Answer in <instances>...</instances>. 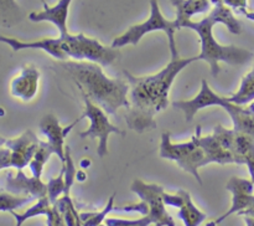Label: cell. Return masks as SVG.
<instances>
[{
    "label": "cell",
    "instance_id": "cell-1",
    "mask_svg": "<svg viewBox=\"0 0 254 226\" xmlns=\"http://www.w3.org/2000/svg\"><path fill=\"white\" fill-rule=\"evenodd\" d=\"M171 60L158 74L136 77L130 72L123 71L130 86L126 122L131 131L138 133L156 128L155 116L168 107L169 92L174 79L189 65L200 61L198 56L180 57L178 49L170 50Z\"/></svg>",
    "mask_w": 254,
    "mask_h": 226
},
{
    "label": "cell",
    "instance_id": "cell-2",
    "mask_svg": "<svg viewBox=\"0 0 254 226\" xmlns=\"http://www.w3.org/2000/svg\"><path fill=\"white\" fill-rule=\"evenodd\" d=\"M213 4L212 9L207 16L198 21L185 20L179 24V29L188 27L197 32L201 42V51L197 55L198 60L206 61L211 67L212 76L217 77L221 71L220 62H226L232 66H241L253 59L252 51L235 45H221L213 36V26L216 24H223L227 26L232 34L240 35L242 32V26L237 17L233 15L232 10L226 6L221 0H211Z\"/></svg>",
    "mask_w": 254,
    "mask_h": 226
},
{
    "label": "cell",
    "instance_id": "cell-3",
    "mask_svg": "<svg viewBox=\"0 0 254 226\" xmlns=\"http://www.w3.org/2000/svg\"><path fill=\"white\" fill-rule=\"evenodd\" d=\"M60 66L73 78L82 94H86L94 104L101 107L108 116H114L119 108L128 109L130 91L128 81L109 78L101 65L89 61H60Z\"/></svg>",
    "mask_w": 254,
    "mask_h": 226
},
{
    "label": "cell",
    "instance_id": "cell-4",
    "mask_svg": "<svg viewBox=\"0 0 254 226\" xmlns=\"http://www.w3.org/2000/svg\"><path fill=\"white\" fill-rule=\"evenodd\" d=\"M212 106H218L227 111L232 119L235 131L254 137V101L247 106L232 103L231 101H228L227 97H222L216 93L208 86L206 79H202L201 82V89L197 96L191 99H186V101L173 102L174 108L180 109L185 114L186 122L192 121L193 117L200 109Z\"/></svg>",
    "mask_w": 254,
    "mask_h": 226
},
{
    "label": "cell",
    "instance_id": "cell-5",
    "mask_svg": "<svg viewBox=\"0 0 254 226\" xmlns=\"http://www.w3.org/2000/svg\"><path fill=\"white\" fill-rule=\"evenodd\" d=\"M159 155L163 159L175 161L183 170L190 173L197 183L202 185L198 169L205 166V151L200 147L195 136L189 142L173 143L170 132H163Z\"/></svg>",
    "mask_w": 254,
    "mask_h": 226
},
{
    "label": "cell",
    "instance_id": "cell-6",
    "mask_svg": "<svg viewBox=\"0 0 254 226\" xmlns=\"http://www.w3.org/2000/svg\"><path fill=\"white\" fill-rule=\"evenodd\" d=\"M176 30H179V27L175 20L165 19L164 15L161 14L158 0H150V16L148 17V20L140 22V24L133 25L126 32L117 36L112 42V47L119 50L121 47L127 46V45H134L135 46L143 39L144 35L153 31H164L168 36L170 50L178 49L175 41Z\"/></svg>",
    "mask_w": 254,
    "mask_h": 226
},
{
    "label": "cell",
    "instance_id": "cell-7",
    "mask_svg": "<svg viewBox=\"0 0 254 226\" xmlns=\"http://www.w3.org/2000/svg\"><path fill=\"white\" fill-rule=\"evenodd\" d=\"M62 49L67 57H71L74 61H89L94 64L108 66L113 65L121 56L118 49L102 45L98 40L87 37L84 34L71 35L61 37Z\"/></svg>",
    "mask_w": 254,
    "mask_h": 226
},
{
    "label": "cell",
    "instance_id": "cell-8",
    "mask_svg": "<svg viewBox=\"0 0 254 226\" xmlns=\"http://www.w3.org/2000/svg\"><path fill=\"white\" fill-rule=\"evenodd\" d=\"M84 101V111L81 118H87L91 122V126L87 131L79 133L81 138H97L98 139V147L97 153L99 156H106L108 154V138L112 133L124 136V131L111 123L108 119V114L94 104L86 94H82Z\"/></svg>",
    "mask_w": 254,
    "mask_h": 226
},
{
    "label": "cell",
    "instance_id": "cell-9",
    "mask_svg": "<svg viewBox=\"0 0 254 226\" xmlns=\"http://www.w3.org/2000/svg\"><path fill=\"white\" fill-rule=\"evenodd\" d=\"M130 190L146 204L148 213L144 216H148L154 226H175V221L168 213L166 205L164 203L165 191L163 186L135 179L131 183Z\"/></svg>",
    "mask_w": 254,
    "mask_h": 226
},
{
    "label": "cell",
    "instance_id": "cell-10",
    "mask_svg": "<svg viewBox=\"0 0 254 226\" xmlns=\"http://www.w3.org/2000/svg\"><path fill=\"white\" fill-rule=\"evenodd\" d=\"M226 189L232 194V205L228 209L227 213L216 219L215 223L217 225L226 220L228 216L233 215V214H241L242 211L247 210L254 205V183L252 179L232 176L226 184Z\"/></svg>",
    "mask_w": 254,
    "mask_h": 226
},
{
    "label": "cell",
    "instance_id": "cell-11",
    "mask_svg": "<svg viewBox=\"0 0 254 226\" xmlns=\"http://www.w3.org/2000/svg\"><path fill=\"white\" fill-rule=\"evenodd\" d=\"M81 117L77 118L76 121L72 122L69 126L62 127L60 124L59 119L55 116L54 113H47L45 114L41 118L39 123V131L42 136L46 137V142L51 146V148L54 149V153L56 155H59L61 163H64V138L67 137V134L73 129V127L76 126V123H78L81 121Z\"/></svg>",
    "mask_w": 254,
    "mask_h": 226
},
{
    "label": "cell",
    "instance_id": "cell-12",
    "mask_svg": "<svg viewBox=\"0 0 254 226\" xmlns=\"http://www.w3.org/2000/svg\"><path fill=\"white\" fill-rule=\"evenodd\" d=\"M164 203L165 205L179 209L178 216L185 226H200L207 219V215L193 204L190 193L183 189L175 194L164 193Z\"/></svg>",
    "mask_w": 254,
    "mask_h": 226
},
{
    "label": "cell",
    "instance_id": "cell-13",
    "mask_svg": "<svg viewBox=\"0 0 254 226\" xmlns=\"http://www.w3.org/2000/svg\"><path fill=\"white\" fill-rule=\"evenodd\" d=\"M39 143L40 139L31 129L25 131L17 138L7 139L5 146L11 151V168H16V170H19L29 165Z\"/></svg>",
    "mask_w": 254,
    "mask_h": 226
},
{
    "label": "cell",
    "instance_id": "cell-14",
    "mask_svg": "<svg viewBox=\"0 0 254 226\" xmlns=\"http://www.w3.org/2000/svg\"><path fill=\"white\" fill-rule=\"evenodd\" d=\"M5 191L11 193L14 195L20 196H31L34 199H41L47 196V184L41 180V178L35 176H27L19 169L15 175L9 174L5 180Z\"/></svg>",
    "mask_w": 254,
    "mask_h": 226
},
{
    "label": "cell",
    "instance_id": "cell-15",
    "mask_svg": "<svg viewBox=\"0 0 254 226\" xmlns=\"http://www.w3.org/2000/svg\"><path fill=\"white\" fill-rule=\"evenodd\" d=\"M40 71L34 65H25L20 74L10 82V93L15 98L29 102L39 91Z\"/></svg>",
    "mask_w": 254,
    "mask_h": 226
},
{
    "label": "cell",
    "instance_id": "cell-16",
    "mask_svg": "<svg viewBox=\"0 0 254 226\" xmlns=\"http://www.w3.org/2000/svg\"><path fill=\"white\" fill-rule=\"evenodd\" d=\"M0 42L6 44L7 46L11 47V50L14 52L27 49L42 50V51L47 52V54L51 55L52 57H55V59L59 60V61H67V60H68L67 55L64 54V49H62L60 36L56 37V39H52V37H44V39L35 40V41H22V40L15 39V37L0 36Z\"/></svg>",
    "mask_w": 254,
    "mask_h": 226
},
{
    "label": "cell",
    "instance_id": "cell-17",
    "mask_svg": "<svg viewBox=\"0 0 254 226\" xmlns=\"http://www.w3.org/2000/svg\"><path fill=\"white\" fill-rule=\"evenodd\" d=\"M72 0H59L56 5L49 6L44 5L41 11H32L29 14V20L34 22L49 21L57 27L60 36L64 37L69 34L67 29V19H68V10Z\"/></svg>",
    "mask_w": 254,
    "mask_h": 226
},
{
    "label": "cell",
    "instance_id": "cell-18",
    "mask_svg": "<svg viewBox=\"0 0 254 226\" xmlns=\"http://www.w3.org/2000/svg\"><path fill=\"white\" fill-rule=\"evenodd\" d=\"M195 137L200 147L205 151V165L211 163H217L221 164V165H225V164H237L236 156L230 151H227L213 137V134H211V136H202L201 134V127H197Z\"/></svg>",
    "mask_w": 254,
    "mask_h": 226
},
{
    "label": "cell",
    "instance_id": "cell-19",
    "mask_svg": "<svg viewBox=\"0 0 254 226\" xmlns=\"http://www.w3.org/2000/svg\"><path fill=\"white\" fill-rule=\"evenodd\" d=\"M170 1L176 9L175 21L178 27L180 22L185 20H192L193 15L210 12L212 9L211 0H170Z\"/></svg>",
    "mask_w": 254,
    "mask_h": 226
},
{
    "label": "cell",
    "instance_id": "cell-20",
    "mask_svg": "<svg viewBox=\"0 0 254 226\" xmlns=\"http://www.w3.org/2000/svg\"><path fill=\"white\" fill-rule=\"evenodd\" d=\"M71 190H66L64 195L54 204L57 208L59 213L61 214L62 219L64 221L66 226H82L81 216H79L78 211H77L76 206H74L73 201L71 198Z\"/></svg>",
    "mask_w": 254,
    "mask_h": 226
},
{
    "label": "cell",
    "instance_id": "cell-21",
    "mask_svg": "<svg viewBox=\"0 0 254 226\" xmlns=\"http://www.w3.org/2000/svg\"><path fill=\"white\" fill-rule=\"evenodd\" d=\"M228 101L240 106H247L254 101V66L241 81L238 91L233 96L227 97Z\"/></svg>",
    "mask_w": 254,
    "mask_h": 226
},
{
    "label": "cell",
    "instance_id": "cell-22",
    "mask_svg": "<svg viewBox=\"0 0 254 226\" xmlns=\"http://www.w3.org/2000/svg\"><path fill=\"white\" fill-rule=\"evenodd\" d=\"M52 154L55 153L51 146L46 141H40L39 147H37L36 151L34 154V158H32V160L29 164V168L32 176H35V178H41L45 164L51 158Z\"/></svg>",
    "mask_w": 254,
    "mask_h": 226
},
{
    "label": "cell",
    "instance_id": "cell-23",
    "mask_svg": "<svg viewBox=\"0 0 254 226\" xmlns=\"http://www.w3.org/2000/svg\"><path fill=\"white\" fill-rule=\"evenodd\" d=\"M51 206L52 204L50 203L49 198L45 196V198L39 199L37 203H35L31 208H29L26 211H24V213H16V211H12V213L10 214L15 218L16 225L22 226L25 221L29 220V219L35 218V216H41V215L46 216L47 213L50 211V209H51Z\"/></svg>",
    "mask_w": 254,
    "mask_h": 226
},
{
    "label": "cell",
    "instance_id": "cell-24",
    "mask_svg": "<svg viewBox=\"0 0 254 226\" xmlns=\"http://www.w3.org/2000/svg\"><path fill=\"white\" fill-rule=\"evenodd\" d=\"M32 200L34 198L31 196H20L7 193V191H0V211L12 213V211L26 205L27 203H31Z\"/></svg>",
    "mask_w": 254,
    "mask_h": 226
},
{
    "label": "cell",
    "instance_id": "cell-25",
    "mask_svg": "<svg viewBox=\"0 0 254 226\" xmlns=\"http://www.w3.org/2000/svg\"><path fill=\"white\" fill-rule=\"evenodd\" d=\"M114 198H116V194H112L111 198L108 199V203H107L106 208L102 211L98 213H81L82 220V226H99L101 224H103V221H106L107 215L111 213L114 209Z\"/></svg>",
    "mask_w": 254,
    "mask_h": 226
},
{
    "label": "cell",
    "instance_id": "cell-26",
    "mask_svg": "<svg viewBox=\"0 0 254 226\" xmlns=\"http://www.w3.org/2000/svg\"><path fill=\"white\" fill-rule=\"evenodd\" d=\"M64 190H66V181H64V170L62 169L59 176L51 178L47 183V198H49L50 203L52 205L56 204V201L64 195Z\"/></svg>",
    "mask_w": 254,
    "mask_h": 226
},
{
    "label": "cell",
    "instance_id": "cell-27",
    "mask_svg": "<svg viewBox=\"0 0 254 226\" xmlns=\"http://www.w3.org/2000/svg\"><path fill=\"white\" fill-rule=\"evenodd\" d=\"M107 226H149L153 225L150 219L148 216H143L135 220H126V219H116V218H107L104 221Z\"/></svg>",
    "mask_w": 254,
    "mask_h": 226
},
{
    "label": "cell",
    "instance_id": "cell-28",
    "mask_svg": "<svg viewBox=\"0 0 254 226\" xmlns=\"http://www.w3.org/2000/svg\"><path fill=\"white\" fill-rule=\"evenodd\" d=\"M11 168V151L6 146L0 147V170Z\"/></svg>",
    "mask_w": 254,
    "mask_h": 226
},
{
    "label": "cell",
    "instance_id": "cell-29",
    "mask_svg": "<svg viewBox=\"0 0 254 226\" xmlns=\"http://www.w3.org/2000/svg\"><path fill=\"white\" fill-rule=\"evenodd\" d=\"M226 6H228L230 9L236 10V11L243 14L245 11H247V0H221Z\"/></svg>",
    "mask_w": 254,
    "mask_h": 226
},
{
    "label": "cell",
    "instance_id": "cell-30",
    "mask_svg": "<svg viewBox=\"0 0 254 226\" xmlns=\"http://www.w3.org/2000/svg\"><path fill=\"white\" fill-rule=\"evenodd\" d=\"M0 9L14 10V9H17V4L15 2V0H0Z\"/></svg>",
    "mask_w": 254,
    "mask_h": 226
},
{
    "label": "cell",
    "instance_id": "cell-31",
    "mask_svg": "<svg viewBox=\"0 0 254 226\" xmlns=\"http://www.w3.org/2000/svg\"><path fill=\"white\" fill-rule=\"evenodd\" d=\"M76 178L78 179V180L83 181L84 179H86V174H84L83 171H77V175H76Z\"/></svg>",
    "mask_w": 254,
    "mask_h": 226
},
{
    "label": "cell",
    "instance_id": "cell-32",
    "mask_svg": "<svg viewBox=\"0 0 254 226\" xmlns=\"http://www.w3.org/2000/svg\"><path fill=\"white\" fill-rule=\"evenodd\" d=\"M81 165L83 166V168H87V166L91 165V160H89V159H83V160L81 161Z\"/></svg>",
    "mask_w": 254,
    "mask_h": 226
},
{
    "label": "cell",
    "instance_id": "cell-33",
    "mask_svg": "<svg viewBox=\"0 0 254 226\" xmlns=\"http://www.w3.org/2000/svg\"><path fill=\"white\" fill-rule=\"evenodd\" d=\"M6 141H7L6 138H4V137L0 136V147H1V146H5V143H6Z\"/></svg>",
    "mask_w": 254,
    "mask_h": 226
},
{
    "label": "cell",
    "instance_id": "cell-34",
    "mask_svg": "<svg viewBox=\"0 0 254 226\" xmlns=\"http://www.w3.org/2000/svg\"><path fill=\"white\" fill-rule=\"evenodd\" d=\"M206 226H217V224L215 223V221H212V223H210V224H207V225Z\"/></svg>",
    "mask_w": 254,
    "mask_h": 226
},
{
    "label": "cell",
    "instance_id": "cell-35",
    "mask_svg": "<svg viewBox=\"0 0 254 226\" xmlns=\"http://www.w3.org/2000/svg\"><path fill=\"white\" fill-rule=\"evenodd\" d=\"M41 2H42V4H44V5H46V1H45V0H41Z\"/></svg>",
    "mask_w": 254,
    "mask_h": 226
},
{
    "label": "cell",
    "instance_id": "cell-36",
    "mask_svg": "<svg viewBox=\"0 0 254 226\" xmlns=\"http://www.w3.org/2000/svg\"><path fill=\"white\" fill-rule=\"evenodd\" d=\"M99 226H107V225H106V224H101V225H99Z\"/></svg>",
    "mask_w": 254,
    "mask_h": 226
},
{
    "label": "cell",
    "instance_id": "cell-37",
    "mask_svg": "<svg viewBox=\"0 0 254 226\" xmlns=\"http://www.w3.org/2000/svg\"><path fill=\"white\" fill-rule=\"evenodd\" d=\"M15 226H19V225H15Z\"/></svg>",
    "mask_w": 254,
    "mask_h": 226
}]
</instances>
